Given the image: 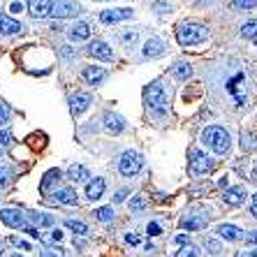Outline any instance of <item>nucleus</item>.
Here are the masks:
<instances>
[{
	"mask_svg": "<svg viewBox=\"0 0 257 257\" xmlns=\"http://www.w3.org/2000/svg\"><path fill=\"white\" fill-rule=\"evenodd\" d=\"M95 215H97V220L109 222L111 218H114V209H109V206H100V209H95Z\"/></svg>",
	"mask_w": 257,
	"mask_h": 257,
	"instance_id": "obj_27",
	"label": "nucleus"
},
{
	"mask_svg": "<svg viewBox=\"0 0 257 257\" xmlns=\"http://www.w3.org/2000/svg\"><path fill=\"white\" fill-rule=\"evenodd\" d=\"M0 220L5 222L7 227H26V215L19 209H3L0 211Z\"/></svg>",
	"mask_w": 257,
	"mask_h": 257,
	"instance_id": "obj_8",
	"label": "nucleus"
},
{
	"mask_svg": "<svg viewBox=\"0 0 257 257\" xmlns=\"http://www.w3.org/2000/svg\"><path fill=\"white\" fill-rule=\"evenodd\" d=\"M51 14L56 19H72L79 14V3L74 0H56L54 7H51Z\"/></svg>",
	"mask_w": 257,
	"mask_h": 257,
	"instance_id": "obj_6",
	"label": "nucleus"
},
{
	"mask_svg": "<svg viewBox=\"0 0 257 257\" xmlns=\"http://www.w3.org/2000/svg\"><path fill=\"white\" fill-rule=\"evenodd\" d=\"M21 10H24V3H19V0H14L10 5V12H21Z\"/></svg>",
	"mask_w": 257,
	"mask_h": 257,
	"instance_id": "obj_38",
	"label": "nucleus"
},
{
	"mask_svg": "<svg viewBox=\"0 0 257 257\" xmlns=\"http://www.w3.org/2000/svg\"><path fill=\"white\" fill-rule=\"evenodd\" d=\"M86 51H88L93 58H97V60H111V58H114V51L109 49L107 42H102V40H95V42H90Z\"/></svg>",
	"mask_w": 257,
	"mask_h": 257,
	"instance_id": "obj_9",
	"label": "nucleus"
},
{
	"mask_svg": "<svg viewBox=\"0 0 257 257\" xmlns=\"http://www.w3.org/2000/svg\"><path fill=\"white\" fill-rule=\"evenodd\" d=\"M255 5H257V0H234V7H239V10H250Z\"/></svg>",
	"mask_w": 257,
	"mask_h": 257,
	"instance_id": "obj_33",
	"label": "nucleus"
},
{
	"mask_svg": "<svg viewBox=\"0 0 257 257\" xmlns=\"http://www.w3.org/2000/svg\"><path fill=\"white\" fill-rule=\"evenodd\" d=\"M176 257H199V250L195 248V245H190V243H186L183 248H181L179 252H176Z\"/></svg>",
	"mask_w": 257,
	"mask_h": 257,
	"instance_id": "obj_28",
	"label": "nucleus"
},
{
	"mask_svg": "<svg viewBox=\"0 0 257 257\" xmlns=\"http://www.w3.org/2000/svg\"><path fill=\"white\" fill-rule=\"evenodd\" d=\"M60 176H63L60 169H51V172H47L44 174V181L40 183V188H42V190H49V186H54L56 181H60Z\"/></svg>",
	"mask_w": 257,
	"mask_h": 257,
	"instance_id": "obj_24",
	"label": "nucleus"
},
{
	"mask_svg": "<svg viewBox=\"0 0 257 257\" xmlns=\"http://www.w3.org/2000/svg\"><path fill=\"white\" fill-rule=\"evenodd\" d=\"M51 239L60 241V239H63V232H60V229H54V232H51Z\"/></svg>",
	"mask_w": 257,
	"mask_h": 257,
	"instance_id": "obj_46",
	"label": "nucleus"
},
{
	"mask_svg": "<svg viewBox=\"0 0 257 257\" xmlns=\"http://www.w3.org/2000/svg\"><path fill=\"white\" fill-rule=\"evenodd\" d=\"M67 179L77 181V183H81V181L88 179V169L84 167V165H72L70 169H67Z\"/></svg>",
	"mask_w": 257,
	"mask_h": 257,
	"instance_id": "obj_23",
	"label": "nucleus"
},
{
	"mask_svg": "<svg viewBox=\"0 0 257 257\" xmlns=\"http://www.w3.org/2000/svg\"><path fill=\"white\" fill-rule=\"evenodd\" d=\"M250 211H252V215L257 218V192L252 195V202H250Z\"/></svg>",
	"mask_w": 257,
	"mask_h": 257,
	"instance_id": "obj_42",
	"label": "nucleus"
},
{
	"mask_svg": "<svg viewBox=\"0 0 257 257\" xmlns=\"http://www.w3.org/2000/svg\"><path fill=\"white\" fill-rule=\"evenodd\" d=\"M172 74L176 79H190L192 77V65L188 63V60H179V63L172 67Z\"/></svg>",
	"mask_w": 257,
	"mask_h": 257,
	"instance_id": "obj_22",
	"label": "nucleus"
},
{
	"mask_svg": "<svg viewBox=\"0 0 257 257\" xmlns=\"http://www.w3.org/2000/svg\"><path fill=\"white\" fill-rule=\"evenodd\" d=\"M104 127H107L109 132L118 135V132H123V127H125V120H123V116L111 114V111H109V114L104 116Z\"/></svg>",
	"mask_w": 257,
	"mask_h": 257,
	"instance_id": "obj_17",
	"label": "nucleus"
},
{
	"mask_svg": "<svg viewBox=\"0 0 257 257\" xmlns=\"http://www.w3.org/2000/svg\"><path fill=\"white\" fill-rule=\"evenodd\" d=\"M146 232H149V236H158V234H160V227H158L156 222H149V227H146Z\"/></svg>",
	"mask_w": 257,
	"mask_h": 257,
	"instance_id": "obj_37",
	"label": "nucleus"
},
{
	"mask_svg": "<svg viewBox=\"0 0 257 257\" xmlns=\"http://www.w3.org/2000/svg\"><path fill=\"white\" fill-rule=\"evenodd\" d=\"M70 37L74 40V42L88 40V37H90V28H88V24H84V21H79V24H74V26L70 28Z\"/></svg>",
	"mask_w": 257,
	"mask_h": 257,
	"instance_id": "obj_19",
	"label": "nucleus"
},
{
	"mask_svg": "<svg viewBox=\"0 0 257 257\" xmlns=\"http://www.w3.org/2000/svg\"><path fill=\"white\" fill-rule=\"evenodd\" d=\"M245 241H248V243H257V229L248 234V236H245Z\"/></svg>",
	"mask_w": 257,
	"mask_h": 257,
	"instance_id": "obj_44",
	"label": "nucleus"
},
{
	"mask_svg": "<svg viewBox=\"0 0 257 257\" xmlns=\"http://www.w3.org/2000/svg\"><path fill=\"white\" fill-rule=\"evenodd\" d=\"M33 220H35L40 227H49V225H54V218H51V215H47V213H35V215H33Z\"/></svg>",
	"mask_w": 257,
	"mask_h": 257,
	"instance_id": "obj_29",
	"label": "nucleus"
},
{
	"mask_svg": "<svg viewBox=\"0 0 257 257\" xmlns=\"http://www.w3.org/2000/svg\"><path fill=\"white\" fill-rule=\"evenodd\" d=\"M88 107H90V95H88V93H77V95H72L70 109H72V114H74V116L84 114Z\"/></svg>",
	"mask_w": 257,
	"mask_h": 257,
	"instance_id": "obj_11",
	"label": "nucleus"
},
{
	"mask_svg": "<svg viewBox=\"0 0 257 257\" xmlns=\"http://www.w3.org/2000/svg\"><path fill=\"white\" fill-rule=\"evenodd\" d=\"M248 257H257V250H252V252H250V255H248Z\"/></svg>",
	"mask_w": 257,
	"mask_h": 257,
	"instance_id": "obj_49",
	"label": "nucleus"
},
{
	"mask_svg": "<svg viewBox=\"0 0 257 257\" xmlns=\"http://www.w3.org/2000/svg\"><path fill=\"white\" fill-rule=\"evenodd\" d=\"M42 257H65V255H63V250H47Z\"/></svg>",
	"mask_w": 257,
	"mask_h": 257,
	"instance_id": "obj_40",
	"label": "nucleus"
},
{
	"mask_svg": "<svg viewBox=\"0 0 257 257\" xmlns=\"http://www.w3.org/2000/svg\"><path fill=\"white\" fill-rule=\"evenodd\" d=\"M225 202L232 204V206H239V204L245 202V188L236 186V188H227L225 190Z\"/></svg>",
	"mask_w": 257,
	"mask_h": 257,
	"instance_id": "obj_16",
	"label": "nucleus"
},
{
	"mask_svg": "<svg viewBox=\"0 0 257 257\" xmlns=\"http://www.w3.org/2000/svg\"><path fill=\"white\" fill-rule=\"evenodd\" d=\"M125 195H127L125 190H120L118 195H116V197H114V202H123V199H125Z\"/></svg>",
	"mask_w": 257,
	"mask_h": 257,
	"instance_id": "obj_48",
	"label": "nucleus"
},
{
	"mask_svg": "<svg viewBox=\"0 0 257 257\" xmlns=\"http://www.w3.org/2000/svg\"><path fill=\"white\" fill-rule=\"evenodd\" d=\"M142 165H144V160H142L139 153H135V151H125L118 160V172L123 174V176H135V174L142 172Z\"/></svg>",
	"mask_w": 257,
	"mask_h": 257,
	"instance_id": "obj_4",
	"label": "nucleus"
},
{
	"mask_svg": "<svg viewBox=\"0 0 257 257\" xmlns=\"http://www.w3.org/2000/svg\"><path fill=\"white\" fill-rule=\"evenodd\" d=\"M104 70L102 67H84V79L88 81V84H93V86H97L100 81H104Z\"/></svg>",
	"mask_w": 257,
	"mask_h": 257,
	"instance_id": "obj_21",
	"label": "nucleus"
},
{
	"mask_svg": "<svg viewBox=\"0 0 257 257\" xmlns=\"http://www.w3.org/2000/svg\"><path fill=\"white\" fill-rule=\"evenodd\" d=\"M0 160H3V158H0Z\"/></svg>",
	"mask_w": 257,
	"mask_h": 257,
	"instance_id": "obj_51",
	"label": "nucleus"
},
{
	"mask_svg": "<svg viewBox=\"0 0 257 257\" xmlns=\"http://www.w3.org/2000/svg\"><path fill=\"white\" fill-rule=\"evenodd\" d=\"M206 222L202 220V218H183L181 220V227L183 229H202Z\"/></svg>",
	"mask_w": 257,
	"mask_h": 257,
	"instance_id": "obj_25",
	"label": "nucleus"
},
{
	"mask_svg": "<svg viewBox=\"0 0 257 257\" xmlns=\"http://www.w3.org/2000/svg\"><path fill=\"white\" fill-rule=\"evenodd\" d=\"M144 97H146V107L153 109V111H158V114H165V104H167V95H165V88H162L160 81H156V84H151L149 88H146V93H144Z\"/></svg>",
	"mask_w": 257,
	"mask_h": 257,
	"instance_id": "obj_3",
	"label": "nucleus"
},
{
	"mask_svg": "<svg viewBox=\"0 0 257 257\" xmlns=\"http://www.w3.org/2000/svg\"><path fill=\"white\" fill-rule=\"evenodd\" d=\"M12 257H21V255H12Z\"/></svg>",
	"mask_w": 257,
	"mask_h": 257,
	"instance_id": "obj_50",
	"label": "nucleus"
},
{
	"mask_svg": "<svg viewBox=\"0 0 257 257\" xmlns=\"http://www.w3.org/2000/svg\"><path fill=\"white\" fill-rule=\"evenodd\" d=\"M10 144H12V135L0 130V146H10Z\"/></svg>",
	"mask_w": 257,
	"mask_h": 257,
	"instance_id": "obj_35",
	"label": "nucleus"
},
{
	"mask_svg": "<svg viewBox=\"0 0 257 257\" xmlns=\"http://www.w3.org/2000/svg\"><path fill=\"white\" fill-rule=\"evenodd\" d=\"M26 234H30L33 239H40V232H37V229H33V227H26Z\"/></svg>",
	"mask_w": 257,
	"mask_h": 257,
	"instance_id": "obj_45",
	"label": "nucleus"
},
{
	"mask_svg": "<svg viewBox=\"0 0 257 257\" xmlns=\"http://www.w3.org/2000/svg\"><path fill=\"white\" fill-rule=\"evenodd\" d=\"M10 116H12V109L7 107V104H0V127L10 120Z\"/></svg>",
	"mask_w": 257,
	"mask_h": 257,
	"instance_id": "obj_32",
	"label": "nucleus"
},
{
	"mask_svg": "<svg viewBox=\"0 0 257 257\" xmlns=\"http://www.w3.org/2000/svg\"><path fill=\"white\" fill-rule=\"evenodd\" d=\"M202 142L209 146L213 153L218 156H225L229 151V132L225 127H218V125H211L202 132Z\"/></svg>",
	"mask_w": 257,
	"mask_h": 257,
	"instance_id": "obj_2",
	"label": "nucleus"
},
{
	"mask_svg": "<svg viewBox=\"0 0 257 257\" xmlns=\"http://www.w3.org/2000/svg\"><path fill=\"white\" fill-rule=\"evenodd\" d=\"M135 40H137V33H123V35H120V42H125V44H135Z\"/></svg>",
	"mask_w": 257,
	"mask_h": 257,
	"instance_id": "obj_34",
	"label": "nucleus"
},
{
	"mask_svg": "<svg viewBox=\"0 0 257 257\" xmlns=\"http://www.w3.org/2000/svg\"><path fill=\"white\" fill-rule=\"evenodd\" d=\"M188 169H190L192 176H202V174H209L213 169V162L211 158H206L202 151L190 149V160H188Z\"/></svg>",
	"mask_w": 257,
	"mask_h": 257,
	"instance_id": "obj_5",
	"label": "nucleus"
},
{
	"mask_svg": "<svg viewBox=\"0 0 257 257\" xmlns=\"http://www.w3.org/2000/svg\"><path fill=\"white\" fill-rule=\"evenodd\" d=\"M165 54V42L160 37H151L149 42L144 44V56L146 58H158V56Z\"/></svg>",
	"mask_w": 257,
	"mask_h": 257,
	"instance_id": "obj_12",
	"label": "nucleus"
},
{
	"mask_svg": "<svg viewBox=\"0 0 257 257\" xmlns=\"http://www.w3.org/2000/svg\"><path fill=\"white\" fill-rule=\"evenodd\" d=\"M12 243H17L19 248H24V250H30V245L26 243V241H21V239H12Z\"/></svg>",
	"mask_w": 257,
	"mask_h": 257,
	"instance_id": "obj_43",
	"label": "nucleus"
},
{
	"mask_svg": "<svg viewBox=\"0 0 257 257\" xmlns=\"http://www.w3.org/2000/svg\"><path fill=\"white\" fill-rule=\"evenodd\" d=\"M218 234H220V239H225V241H239L241 236H243V232H241L239 227H234V225H220Z\"/></svg>",
	"mask_w": 257,
	"mask_h": 257,
	"instance_id": "obj_20",
	"label": "nucleus"
},
{
	"mask_svg": "<svg viewBox=\"0 0 257 257\" xmlns=\"http://www.w3.org/2000/svg\"><path fill=\"white\" fill-rule=\"evenodd\" d=\"M21 30H24V26L19 24V21H14V19H10L7 14L0 12V33L3 35H17Z\"/></svg>",
	"mask_w": 257,
	"mask_h": 257,
	"instance_id": "obj_14",
	"label": "nucleus"
},
{
	"mask_svg": "<svg viewBox=\"0 0 257 257\" xmlns=\"http://www.w3.org/2000/svg\"><path fill=\"white\" fill-rule=\"evenodd\" d=\"M132 17V10L127 7H120V10H104L100 12V21L102 24H118V21H125Z\"/></svg>",
	"mask_w": 257,
	"mask_h": 257,
	"instance_id": "obj_10",
	"label": "nucleus"
},
{
	"mask_svg": "<svg viewBox=\"0 0 257 257\" xmlns=\"http://www.w3.org/2000/svg\"><path fill=\"white\" fill-rule=\"evenodd\" d=\"M153 10H156L158 14H165V12H169V5L167 3H153Z\"/></svg>",
	"mask_w": 257,
	"mask_h": 257,
	"instance_id": "obj_36",
	"label": "nucleus"
},
{
	"mask_svg": "<svg viewBox=\"0 0 257 257\" xmlns=\"http://www.w3.org/2000/svg\"><path fill=\"white\" fill-rule=\"evenodd\" d=\"M209 37V28L202 24H181L176 28V40H179L181 47H195V44H202L204 40Z\"/></svg>",
	"mask_w": 257,
	"mask_h": 257,
	"instance_id": "obj_1",
	"label": "nucleus"
},
{
	"mask_svg": "<svg viewBox=\"0 0 257 257\" xmlns=\"http://www.w3.org/2000/svg\"><path fill=\"white\" fill-rule=\"evenodd\" d=\"M176 243L186 245V243H188V236H186V234H179V236H176Z\"/></svg>",
	"mask_w": 257,
	"mask_h": 257,
	"instance_id": "obj_47",
	"label": "nucleus"
},
{
	"mask_svg": "<svg viewBox=\"0 0 257 257\" xmlns=\"http://www.w3.org/2000/svg\"><path fill=\"white\" fill-rule=\"evenodd\" d=\"M54 0H28V12L35 19H47L51 14Z\"/></svg>",
	"mask_w": 257,
	"mask_h": 257,
	"instance_id": "obj_7",
	"label": "nucleus"
},
{
	"mask_svg": "<svg viewBox=\"0 0 257 257\" xmlns=\"http://www.w3.org/2000/svg\"><path fill=\"white\" fill-rule=\"evenodd\" d=\"M65 225L72 229V232H77V234H86V232H88V227H86L81 220H67Z\"/></svg>",
	"mask_w": 257,
	"mask_h": 257,
	"instance_id": "obj_30",
	"label": "nucleus"
},
{
	"mask_svg": "<svg viewBox=\"0 0 257 257\" xmlns=\"http://www.w3.org/2000/svg\"><path fill=\"white\" fill-rule=\"evenodd\" d=\"M146 209V199L144 197H132L130 199V211H135V213H139V211Z\"/></svg>",
	"mask_w": 257,
	"mask_h": 257,
	"instance_id": "obj_31",
	"label": "nucleus"
},
{
	"mask_svg": "<svg viewBox=\"0 0 257 257\" xmlns=\"http://www.w3.org/2000/svg\"><path fill=\"white\" fill-rule=\"evenodd\" d=\"M104 188H107L104 179H97V176H95V179H93L88 186H86V197L95 202V199H100L102 195H104Z\"/></svg>",
	"mask_w": 257,
	"mask_h": 257,
	"instance_id": "obj_15",
	"label": "nucleus"
},
{
	"mask_svg": "<svg viewBox=\"0 0 257 257\" xmlns=\"http://www.w3.org/2000/svg\"><path fill=\"white\" fill-rule=\"evenodd\" d=\"M125 241H127V243H132V245H137L139 243V236H137V234H127Z\"/></svg>",
	"mask_w": 257,
	"mask_h": 257,
	"instance_id": "obj_41",
	"label": "nucleus"
},
{
	"mask_svg": "<svg viewBox=\"0 0 257 257\" xmlns=\"http://www.w3.org/2000/svg\"><path fill=\"white\" fill-rule=\"evenodd\" d=\"M241 35L250 37V40H257V21H248V24L241 28Z\"/></svg>",
	"mask_w": 257,
	"mask_h": 257,
	"instance_id": "obj_26",
	"label": "nucleus"
},
{
	"mask_svg": "<svg viewBox=\"0 0 257 257\" xmlns=\"http://www.w3.org/2000/svg\"><path fill=\"white\" fill-rule=\"evenodd\" d=\"M10 174H12V172H10V169H7V167H3V169H0V186H3V183H5V181H7V176H10Z\"/></svg>",
	"mask_w": 257,
	"mask_h": 257,
	"instance_id": "obj_39",
	"label": "nucleus"
},
{
	"mask_svg": "<svg viewBox=\"0 0 257 257\" xmlns=\"http://www.w3.org/2000/svg\"><path fill=\"white\" fill-rule=\"evenodd\" d=\"M241 86H243V74H236V77H232L227 81V90L234 95V100L239 102V104H243V102H245V93L241 90Z\"/></svg>",
	"mask_w": 257,
	"mask_h": 257,
	"instance_id": "obj_13",
	"label": "nucleus"
},
{
	"mask_svg": "<svg viewBox=\"0 0 257 257\" xmlns=\"http://www.w3.org/2000/svg\"><path fill=\"white\" fill-rule=\"evenodd\" d=\"M54 197H56L58 204H65V206H74V204H77V192L70 190V188H60V190H56Z\"/></svg>",
	"mask_w": 257,
	"mask_h": 257,
	"instance_id": "obj_18",
	"label": "nucleus"
},
{
	"mask_svg": "<svg viewBox=\"0 0 257 257\" xmlns=\"http://www.w3.org/2000/svg\"><path fill=\"white\" fill-rule=\"evenodd\" d=\"M255 42H257V40H255Z\"/></svg>",
	"mask_w": 257,
	"mask_h": 257,
	"instance_id": "obj_52",
	"label": "nucleus"
}]
</instances>
